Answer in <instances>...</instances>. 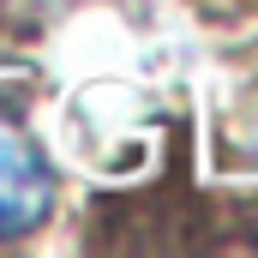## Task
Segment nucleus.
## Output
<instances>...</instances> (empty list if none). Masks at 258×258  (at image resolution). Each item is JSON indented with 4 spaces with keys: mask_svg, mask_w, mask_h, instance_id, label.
Here are the masks:
<instances>
[{
    "mask_svg": "<svg viewBox=\"0 0 258 258\" xmlns=\"http://www.w3.org/2000/svg\"><path fill=\"white\" fill-rule=\"evenodd\" d=\"M48 210H54V168L42 144L12 114H0V240L30 234Z\"/></svg>",
    "mask_w": 258,
    "mask_h": 258,
    "instance_id": "nucleus-1",
    "label": "nucleus"
}]
</instances>
